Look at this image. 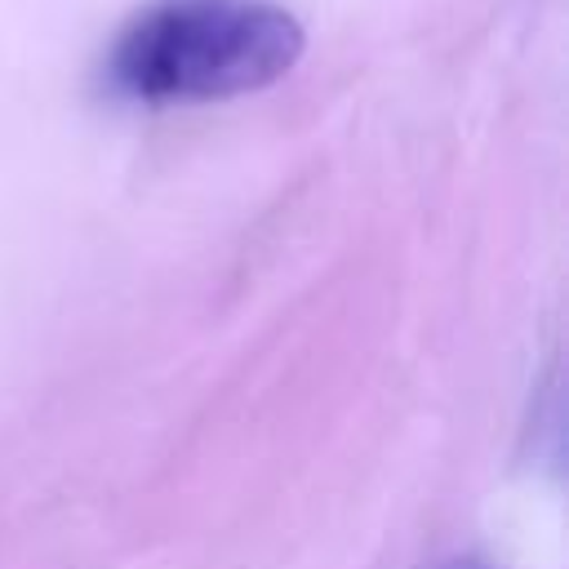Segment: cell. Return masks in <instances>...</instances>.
I'll return each mask as SVG.
<instances>
[{"label":"cell","mask_w":569,"mask_h":569,"mask_svg":"<svg viewBox=\"0 0 569 569\" xmlns=\"http://www.w3.org/2000/svg\"><path fill=\"white\" fill-rule=\"evenodd\" d=\"M302 27L271 0H151L107 49V84L129 102L182 107L258 93L302 58Z\"/></svg>","instance_id":"cell-1"},{"label":"cell","mask_w":569,"mask_h":569,"mask_svg":"<svg viewBox=\"0 0 569 569\" xmlns=\"http://www.w3.org/2000/svg\"><path fill=\"white\" fill-rule=\"evenodd\" d=\"M458 569H480V565H458Z\"/></svg>","instance_id":"cell-2"}]
</instances>
